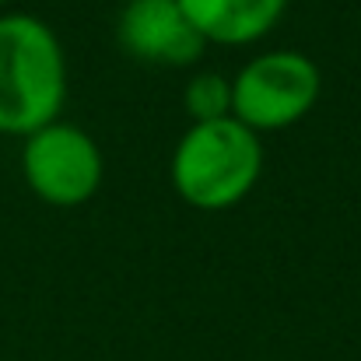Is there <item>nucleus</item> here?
<instances>
[{
	"label": "nucleus",
	"instance_id": "obj_1",
	"mask_svg": "<svg viewBox=\"0 0 361 361\" xmlns=\"http://www.w3.org/2000/svg\"><path fill=\"white\" fill-rule=\"evenodd\" d=\"M63 102L67 56L56 32L35 14H0V133L25 137L60 120Z\"/></svg>",
	"mask_w": 361,
	"mask_h": 361
},
{
	"label": "nucleus",
	"instance_id": "obj_2",
	"mask_svg": "<svg viewBox=\"0 0 361 361\" xmlns=\"http://www.w3.org/2000/svg\"><path fill=\"white\" fill-rule=\"evenodd\" d=\"M263 172V144L235 116L190 123L179 137L169 176L183 204L197 211H232L252 193Z\"/></svg>",
	"mask_w": 361,
	"mask_h": 361
},
{
	"label": "nucleus",
	"instance_id": "obj_3",
	"mask_svg": "<svg viewBox=\"0 0 361 361\" xmlns=\"http://www.w3.org/2000/svg\"><path fill=\"white\" fill-rule=\"evenodd\" d=\"M323 74L298 49H270L245 60L232 78V116L252 133H277L302 123L319 102Z\"/></svg>",
	"mask_w": 361,
	"mask_h": 361
},
{
	"label": "nucleus",
	"instance_id": "obj_4",
	"mask_svg": "<svg viewBox=\"0 0 361 361\" xmlns=\"http://www.w3.org/2000/svg\"><path fill=\"white\" fill-rule=\"evenodd\" d=\"M21 179L42 204L67 211L99 193L106 179V158L88 130L53 120L21 137Z\"/></svg>",
	"mask_w": 361,
	"mask_h": 361
},
{
	"label": "nucleus",
	"instance_id": "obj_5",
	"mask_svg": "<svg viewBox=\"0 0 361 361\" xmlns=\"http://www.w3.org/2000/svg\"><path fill=\"white\" fill-rule=\"evenodd\" d=\"M116 42L130 60L151 67H190L207 49L179 0H126L116 18Z\"/></svg>",
	"mask_w": 361,
	"mask_h": 361
},
{
	"label": "nucleus",
	"instance_id": "obj_6",
	"mask_svg": "<svg viewBox=\"0 0 361 361\" xmlns=\"http://www.w3.org/2000/svg\"><path fill=\"white\" fill-rule=\"evenodd\" d=\"M207 46H252L274 32L288 0H179Z\"/></svg>",
	"mask_w": 361,
	"mask_h": 361
},
{
	"label": "nucleus",
	"instance_id": "obj_7",
	"mask_svg": "<svg viewBox=\"0 0 361 361\" xmlns=\"http://www.w3.org/2000/svg\"><path fill=\"white\" fill-rule=\"evenodd\" d=\"M183 106L193 116V123L232 116V78L214 74V71L193 74L183 92Z\"/></svg>",
	"mask_w": 361,
	"mask_h": 361
},
{
	"label": "nucleus",
	"instance_id": "obj_8",
	"mask_svg": "<svg viewBox=\"0 0 361 361\" xmlns=\"http://www.w3.org/2000/svg\"><path fill=\"white\" fill-rule=\"evenodd\" d=\"M4 4H11V0H0V7H4Z\"/></svg>",
	"mask_w": 361,
	"mask_h": 361
}]
</instances>
